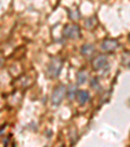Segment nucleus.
<instances>
[{"label": "nucleus", "mask_w": 130, "mask_h": 147, "mask_svg": "<svg viewBox=\"0 0 130 147\" xmlns=\"http://www.w3.org/2000/svg\"><path fill=\"white\" fill-rule=\"evenodd\" d=\"M61 68H63V60L59 57L52 59L47 68V72H48V74H50V77H52V78L57 77V76L60 74Z\"/></svg>", "instance_id": "obj_1"}, {"label": "nucleus", "mask_w": 130, "mask_h": 147, "mask_svg": "<svg viewBox=\"0 0 130 147\" xmlns=\"http://www.w3.org/2000/svg\"><path fill=\"white\" fill-rule=\"evenodd\" d=\"M67 95V87L64 85H60L57 86L52 92V104L53 106H59L61 102H63L64 96Z\"/></svg>", "instance_id": "obj_2"}, {"label": "nucleus", "mask_w": 130, "mask_h": 147, "mask_svg": "<svg viewBox=\"0 0 130 147\" xmlns=\"http://www.w3.org/2000/svg\"><path fill=\"white\" fill-rule=\"evenodd\" d=\"M64 35L67 38H78L79 36V28L77 25H69L64 30Z\"/></svg>", "instance_id": "obj_3"}, {"label": "nucleus", "mask_w": 130, "mask_h": 147, "mask_svg": "<svg viewBox=\"0 0 130 147\" xmlns=\"http://www.w3.org/2000/svg\"><path fill=\"white\" fill-rule=\"evenodd\" d=\"M107 64H108V60H107V56H104V55L98 56V57L92 61V67H94L95 70L103 69V68L107 67Z\"/></svg>", "instance_id": "obj_4"}, {"label": "nucleus", "mask_w": 130, "mask_h": 147, "mask_svg": "<svg viewBox=\"0 0 130 147\" xmlns=\"http://www.w3.org/2000/svg\"><path fill=\"white\" fill-rule=\"evenodd\" d=\"M117 46H119V43L115 39H105L102 43V48L105 51H113L117 48Z\"/></svg>", "instance_id": "obj_5"}, {"label": "nucleus", "mask_w": 130, "mask_h": 147, "mask_svg": "<svg viewBox=\"0 0 130 147\" xmlns=\"http://www.w3.org/2000/svg\"><path fill=\"white\" fill-rule=\"evenodd\" d=\"M75 95H77V99H78V102H79L81 104H85V103L90 99L89 92L85 91V90H79V91H77V94Z\"/></svg>", "instance_id": "obj_6"}, {"label": "nucleus", "mask_w": 130, "mask_h": 147, "mask_svg": "<svg viewBox=\"0 0 130 147\" xmlns=\"http://www.w3.org/2000/svg\"><path fill=\"white\" fill-rule=\"evenodd\" d=\"M87 81V74H86L85 70H81L77 74V83L78 85H83V83Z\"/></svg>", "instance_id": "obj_7"}, {"label": "nucleus", "mask_w": 130, "mask_h": 147, "mask_svg": "<svg viewBox=\"0 0 130 147\" xmlns=\"http://www.w3.org/2000/svg\"><path fill=\"white\" fill-rule=\"evenodd\" d=\"M94 51H95V47L92 45H86V46H83L82 47V53L83 55H91V53H94Z\"/></svg>", "instance_id": "obj_8"}, {"label": "nucleus", "mask_w": 130, "mask_h": 147, "mask_svg": "<svg viewBox=\"0 0 130 147\" xmlns=\"http://www.w3.org/2000/svg\"><path fill=\"white\" fill-rule=\"evenodd\" d=\"M124 63L127 65V67H130V52H126L124 56Z\"/></svg>", "instance_id": "obj_9"}, {"label": "nucleus", "mask_w": 130, "mask_h": 147, "mask_svg": "<svg viewBox=\"0 0 130 147\" xmlns=\"http://www.w3.org/2000/svg\"><path fill=\"white\" fill-rule=\"evenodd\" d=\"M67 94L69 95V98H70V99H72V98H74V95L77 94V91H75V90H74V87H70V89H69V91H68Z\"/></svg>", "instance_id": "obj_10"}, {"label": "nucleus", "mask_w": 130, "mask_h": 147, "mask_svg": "<svg viewBox=\"0 0 130 147\" xmlns=\"http://www.w3.org/2000/svg\"><path fill=\"white\" fill-rule=\"evenodd\" d=\"M91 83H92L91 86L94 87V89H96V87H98V81H96V80H92V82H91Z\"/></svg>", "instance_id": "obj_11"}]
</instances>
